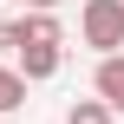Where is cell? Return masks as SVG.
I'll return each instance as SVG.
<instances>
[{
  "instance_id": "1",
  "label": "cell",
  "mask_w": 124,
  "mask_h": 124,
  "mask_svg": "<svg viewBox=\"0 0 124 124\" xmlns=\"http://www.w3.org/2000/svg\"><path fill=\"white\" fill-rule=\"evenodd\" d=\"M78 39L92 52H124V0H85L78 7Z\"/></svg>"
},
{
  "instance_id": "2",
  "label": "cell",
  "mask_w": 124,
  "mask_h": 124,
  "mask_svg": "<svg viewBox=\"0 0 124 124\" xmlns=\"http://www.w3.org/2000/svg\"><path fill=\"white\" fill-rule=\"evenodd\" d=\"M13 59H20V72H26L33 85H46V78H59V65H65V39H26Z\"/></svg>"
},
{
  "instance_id": "3",
  "label": "cell",
  "mask_w": 124,
  "mask_h": 124,
  "mask_svg": "<svg viewBox=\"0 0 124 124\" xmlns=\"http://www.w3.org/2000/svg\"><path fill=\"white\" fill-rule=\"evenodd\" d=\"M92 92L111 98V111L124 118V52H98V72H92Z\"/></svg>"
},
{
  "instance_id": "4",
  "label": "cell",
  "mask_w": 124,
  "mask_h": 124,
  "mask_svg": "<svg viewBox=\"0 0 124 124\" xmlns=\"http://www.w3.org/2000/svg\"><path fill=\"white\" fill-rule=\"evenodd\" d=\"M26 85H33V78L20 72V59H13V65L0 59V118H13V111L26 105Z\"/></svg>"
},
{
  "instance_id": "5",
  "label": "cell",
  "mask_w": 124,
  "mask_h": 124,
  "mask_svg": "<svg viewBox=\"0 0 124 124\" xmlns=\"http://www.w3.org/2000/svg\"><path fill=\"white\" fill-rule=\"evenodd\" d=\"M65 124H118V111H111V98L92 92V98H72L65 105Z\"/></svg>"
},
{
  "instance_id": "6",
  "label": "cell",
  "mask_w": 124,
  "mask_h": 124,
  "mask_svg": "<svg viewBox=\"0 0 124 124\" xmlns=\"http://www.w3.org/2000/svg\"><path fill=\"white\" fill-rule=\"evenodd\" d=\"M20 52V20H0V59Z\"/></svg>"
},
{
  "instance_id": "7",
  "label": "cell",
  "mask_w": 124,
  "mask_h": 124,
  "mask_svg": "<svg viewBox=\"0 0 124 124\" xmlns=\"http://www.w3.org/2000/svg\"><path fill=\"white\" fill-rule=\"evenodd\" d=\"M20 7H59V0H20Z\"/></svg>"
},
{
  "instance_id": "8",
  "label": "cell",
  "mask_w": 124,
  "mask_h": 124,
  "mask_svg": "<svg viewBox=\"0 0 124 124\" xmlns=\"http://www.w3.org/2000/svg\"><path fill=\"white\" fill-rule=\"evenodd\" d=\"M13 7H20V0H13Z\"/></svg>"
},
{
  "instance_id": "9",
  "label": "cell",
  "mask_w": 124,
  "mask_h": 124,
  "mask_svg": "<svg viewBox=\"0 0 124 124\" xmlns=\"http://www.w3.org/2000/svg\"><path fill=\"white\" fill-rule=\"evenodd\" d=\"M0 124H7V118H0Z\"/></svg>"
}]
</instances>
